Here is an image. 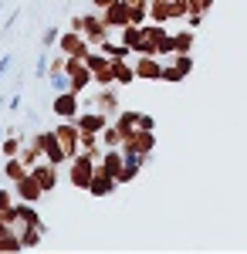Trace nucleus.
Segmentation results:
<instances>
[{"instance_id":"obj_1","label":"nucleus","mask_w":247,"mask_h":254,"mask_svg":"<svg viewBox=\"0 0 247 254\" xmlns=\"http://www.w3.org/2000/svg\"><path fill=\"white\" fill-rule=\"evenodd\" d=\"M135 55H173V34L166 31V24H142V41Z\"/></svg>"},{"instance_id":"obj_2","label":"nucleus","mask_w":247,"mask_h":254,"mask_svg":"<svg viewBox=\"0 0 247 254\" xmlns=\"http://www.w3.org/2000/svg\"><path fill=\"white\" fill-rule=\"evenodd\" d=\"M98 170V159L88 156V153H75L71 156V187H78V190H88L92 187V176H95Z\"/></svg>"},{"instance_id":"obj_3","label":"nucleus","mask_w":247,"mask_h":254,"mask_svg":"<svg viewBox=\"0 0 247 254\" xmlns=\"http://www.w3.org/2000/svg\"><path fill=\"white\" fill-rule=\"evenodd\" d=\"M85 64L92 68V78H95L98 85H112L115 81L112 78V58H109L102 48H98V51H88V55H85Z\"/></svg>"},{"instance_id":"obj_4","label":"nucleus","mask_w":247,"mask_h":254,"mask_svg":"<svg viewBox=\"0 0 247 254\" xmlns=\"http://www.w3.org/2000/svg\"><path fill=\"white\" fill-rule=\"evenodd\" d=\"M85 109H98V112H105L109 119H115L122 112V109H119V95H115L112 85H102L95 98H85Z\"/></svg>"},{"instance_id":"obj_5","label":"nucleus","mask_w":247,"mask_h":254,"mask_svg":"<svg viewBox=\"0 0 247 254\" xmlns=\"http://www.w3.org/2000/svg\"><path fill=\"white\" fill-rule=\"evenodd\" d=\"M64 71H68V78H71V92H78V95L95 81L92 78V68L85 64V58H68L64 61Z\"/></svg>"},{"instance_id":"obj_6","label":"nucleus","mask_w":247,"mask_h":254,"mask_svg":"<svg viewBox=\"0 0 247 254\" xmlns=\"http://www.w3.org/2000/svg\"><path fill=\"white\" fill-rule=\"evenodd\" d=\"M34 142H38V149L44 153V159H51V163H64V159H68V153H64V146H61V139H58L55 129L38 132V136H34Z\"/></svg>"},{"instance_id":"obj_7","label":"nucleus","mask_w":247,"mask_h":254,"mask_svg":"<svg viewBox=\"0 0 247 254\" xmlns=\"http://www.w3.org/2000/svg\"><path fill=\"white\" fill-rule=\"evenodd\" d=\"M152 146H156V129H135L132 136L122 142V153H139V156L149 159Z\"/></svg>"},{"instance_id":"obj_8","label":"nucleus","mask_w":247,"mask_h":254,"mask_svg":"<svg viewBox=\"0 0 247 254\" xmlns=\"http://www.w3.org/2000/svg\"><path fill=\"white\" fill-rule=\"evenodd\" d=\"M58 139H61V146H64V153H68V159L75 156L78 149H81V129L75 126V119H64L61 126L55 129Z\"/></svg>"},{"instance_id":"obj_9","label":"nucleus","mask_w":247,"mask_h":254,"mask_svg":"<svg viewBox=\"0 0 247 254\" xmlns=\"http://www.w3.org/2000/svg\"><path fill=\"white\" fill-rule=\"evenodd\" d=\"M75 126L81 132H102L105 126H112V119L105 116V112H98V109H81L75 116Z\"/></svg>"},{"instance_id":"obj_10","label":"nucleus","mask_w":247,"mask_h":254,"mask_svg":"<svg viewBox=\"0 0 247 254\" xmlns=\"http://www.w3.org/2000/svg\"><path fill=\"white\" fill-rule=\"evenodd\" d=\"M58 48H61V55H68V58H85L88 51H92V44L75 34V31H64L61 38H58Z\"/></svg>"},{"instance_id":"obj_11","label":"nucleus","mask_w":247,"mask_h":254,"mask_svg":"<svg viewBox=\"0 0 247 254\" xmlns=\"http://www.w3.org/2000/svg\"><path fill=\"white\" fill-rule=\"evenodd\" d=\"M135 78H149V81H163V64L156 55H135L132 58Z\"/></svg>"},{"instance_id":"obj_12","label":"nucleus","mask_w":247,"mask_h":254,"mask_svg":"<svg viewBox=\"0 0 247 254\" xmlns=\"http://www.w3.org/2000/svg\"><path fill=\"white\" fill-rule=\"evenodd\" d=\"M31 173H34V180L41 183V190H44V193H51V190L58 187V163H51V159L34 163V166H31Z\"/></svg>"},{"instance_id":"obj_13","label":"nucleus","mask_w":247,"mask_h":254,"mask_svg":"<svg viewBox=\"0 0 247 254\" xmlns=\"http://www.w3.org/2000/svg\"><path fill=\"white\" fill-rule=\"evenodd\" d=\"M51 109H55V116H61V119H75L78 112H81V95H78V92H58Z\"/></svg>"},{"instance_id":"obj_14","label":"nucleus","mask_w":247,"mask_h":254,"mask_svg":"<svg viewBox=\"0 0 247 254\" xmlns=\"http://www.w3.org/2000/svg\"><path fill=\"white\" fill-rule=\"evenodd\" d=\"M102 20H105L109 27H125V24H132V17H129V3H125V0H112V3L102 10Z\"/></svg>"},{"instance_id":"obj_15","label":"nucleus","mask_w":247,"mask_h":254,"mask_svg":"<svg viewBox=\"0 0 247 254\" xmlns=\"http://www.w3.org/2000/svg\"><path fill=\"white\" fill-rule=\"evenodd\" d=\"M81 38L88 41L92 48H98L102 41L109 38V24H105V20H98L95 14H85V31H81Z\"/></svg>"},{"instance_id":"obj_16","label":"nucleus","mask_w":247,"mask_h":254,"mask_svg":"<svg viewBox=\"0 0 247 254\" xmlns=\"http://www.w3.org/2000/svg\"><path fill=\"white\" fill-rule=\"evenodd\" d=\"M14 193H17V200H24V203H38L44 190H41V183L34 180V173H27L14 183Z\"/></svg>"},{"instance_id":"obj_17","label":"nucleus","mask_w":247,"mask_h":254,"mask_svg":"<svg viewBox=\"0 0 247 254\" xmlns=\"http://www.w3.org/2000/svg\"><path fill=\"white\" fill-rule=\"evenodd\" d=\"M115 187H119V180L98 166L95 176H92V187H88V193H92V196H109V193H115Z\"/></svg>"},{"instance_id":"obj_18","label":"nucleus","mask_w":247,"mask_h":254,"mask_svg":"<svg viewBox=\"0 0 247 254\" xmlns=\"http://www.w3.org/2000/svg\"><path fill=\"white\" fill-rule=\"evenodd\" d=\"M64 61H68V55L51 61V88H55V92H71V78H68V71H64Z\"/></svg>"},{"instance_id":"obj_19","label":"nucleus","mask_w":247,"mask_h":254,"mask_svg":"<svg viewBox=\"0 0 247 254\" xmlns=\"http://www.w3.org/2000/svg\"><path fill=\"white\" fill-rule=\"evenodd\" d=\"M112 126L119 129V136H122V142H125V139L139 129V112H119V116L112 119Z\"/></svg>"},{"instance_id":"obj_20","label":"nucleus","mask_w":247,"mask_h":254,"mask_svg":"<svg viewBox=\"0 0 247 254\" xmlns=\"http://www.w3.org/2000/svg\"><path fill=\"white\" fill-rule=\"evenodd\" d=\"M112 78L115 85H129V81H135V68L129 58H112Z\"/></svg>"},{"instance_id":"obj_21","label":"nucleus","mask_w":247,"mask_h":254,"mask_svg":"<svg viewBox=\"0 0 247 254\" xmlns=\"http://www.w3.org/2000/svg\"><path fill=\"white\" fill-rule=\"evenodd\" d=\"M122 163H125V156H122V146H115V149H105V153H102V159H98V166H102L105 173H112V176H119Z\"/></svg>"},{"instance_id":"obj_22","label":"nucleus","mask_w":247,"mask_h":254,"mask_svg":"<svg viewBox=\"0 0 247 254\" xmlns=\"http://www.w3.org/2000/svg\"><path fill=\"white\" fill-rule=\"evenodd\" d=\"M44 231H48L44 224H27V227H20L17 234H20V244H24V251H27V248H38V244H41V234H44Z\"/></svg>"},{"instance_id":"obj_23","label":"nucleus","mask_w":247,"mask_h":254,"mask_svg":"<svg viewBox=\"0 0 247 254\" xmlns=\"http://www.w3.org/2000/svg\"><path fill=\"white\" fill-rule=\"evenodd\" d=\"M27 173H31V170H27V163H24L20 156H7V163H3V176H7L10 183H17L20 176H27Z\"/></svg>"},{"instance_id":"obj_24","label":"nucleus","mask_w":247,"mask_h":254,"mask_svg":"<svg viewBox=\"0 0 247 254\" xmlns=\"http://www.w3.org/2000/svg\"><path fill=\"white\" fill-rule=\"evenodd\" d=\"M190 48H193V27L173 34V55H190Z\"/></svg>"},{"instance_id":"obj_25","label":"nucleus","mask_w":247,"mask_h":254,"mask_svg":"<svg viewBox=\"0 0 247 254\" xmlns=\"http://www.w3.org/2000/svg\"><path fill=\"white\" fill-rule=\"evenodd\" d=\"M125 3H129L132 24H146V20H149V0H125Z\"/></svg>"},{"instance_id":"obj_26","label":"nucleus","mask_w":247,"mask_h":254,"mask_svg":"<svg viewBox=\"0 0 247 254\" xmlns=\"http://www.w3.org/2000/svg\"><path fill=\"white\" fill-rule=\"evenodd\" d=\"M139 41H142V24H125V27H122V44L135 51Z\"/></svg>"},{"instance_id":"obj_27","label":"nucleus","mask_w":247,"mask_h":254,"mask_svg":"<svg viewBox=\"0 0 247 254\" xmlns=\"http://www.w3.org/2000/svg\"><path fill=\"white\" fill-rule=\"evenodd\" d=\"M7 132H10V136L3 139V156H17V153H20V146H24V136L17 139V129H14V126H10Z\"/></svg>"},{"instance_id":"obj_28","label":"nucleus","mask_w":247,"mask_h":254,"mask_svg":"<svg viewBox=\"0 0 247 254\" xmlns=\"http://www.w3.org/2000/svg\"><path fill=\"white\" fill-rule=\"evenodd\" d=\"M98 48H102V51H105L109 58H129V55H132V48H125V44H112V41H109V38L102 41Z\"/></svg>"},{"instance_id":"obj_29","label":"nucleus","mask_w":247,"mask_h":254,"mask_svg":"<svg viewBox=\"0 0 247 254\" xmlns=\"http://www.w3.org/2000/svg\"><path fill=\"white\" fill-rule=\"evenodd\" d=\"M186 75L176 68V64H163V81H183Z\"/></svg>"},{"instance_id":"obj_30","label":"nucleus","mask_w":247,"mask_h":254,"mask_svg":"<svg viewBox=\"0 0 247 254\" xmlns=\"http://www.w3.org/2000/svg\"><path fill=\"white\" fill-rule=\"evenodd\" d=\"M14 203H17V193H10V190H0V214H7Z\"/></svg>"},{"instance_id":"obj_31","label":"nucleus","mask_w":247,"mask_h":254,"mask_svg":"<svg viewBox=\"0 0 247 254\" xmlns=\"http://www.w3.org/2000/svg\"><path fill=\"white\" fill-rule=\"evenodd\" d=\"M186 7H190V14H207L213 7V0H186Z\"/></svg>"},{"instance_id":"obj_32","label":"nucleus","mask_w":247,"mask_h":254,"mask_svg":"<svg viewBox=\"0 0 247 254\" xmlns=\"http://www.w3.org/2000/svg\"><path fill=\"white\" fill-rule=\"evenodd\" d=\"M173 64H176L183 75H190V71H193V58H190V55H176V61H173Z\"/></svg>"},{"instance_id":"obj_33","label":"nucleus","mask_w":247,"mask_h":254,"mask_svg":"<svg viewBox=\"0 0 247 254\" xmlns=\"http://www.w3.org/2000/svg\"><path fill=\"white\" fill-rule=\"evenodd\" d=\"M58 38H61V34H58L55 27H48V31H44V38H41V44H44V48H51V44H58Z\"/></svg>"},{"instance_id":"obj_34","label":"nucleus","mask_w":247,"mask_h":254,"mask_svg":"<svg viewBox=\"0 0 247 254\" xmlns=\"http://www.w3.org/2000/svg\"><path fill=\"white\" fill-rule=\"evenodd\" d=\"M48 68H51V64H48V51H41V55H38V64H34V75H44Z\"/></svg>"},{"instance_id":"obj_35","label":"nucleus","mask_w":247,"mask_h":254,"mask_svg":"<svg viewBox=\"0 0 247 254\" xmlns=\"http://www.w3.org/2000/svg\"><path fill=\"white\" fill-rule=\"evenodd\" d=\"M14 20H20V10H14V14H10V17L3 20V27H0V34H7V31H10V27H14Z\"/></svg>"},{"instance_id":"obj_36","label":"nucleus","mask_w":247,"mask_h":254,"mask_svg":"<svg viewBox=\"0 0 247 254\" xmlns=\"http://www.w3.org/2000/svg\"><path fill=\"white\" fill-rule=\"evenodd\" d=\"M10 64H14V55H3V58H0V78L7 75V68H10Z\"/></svg>"},{"instance_id":"obj_37","label":"nucleus","mask_w":247,"mask_h":254,"mask_svg":"<svg viewBox=\"0 0 247 254\" xmlns=\"http://www.w3.org/2000/svg\"><path fill=\"white\" fill-rule=\"evenodd\" d=\"M186 24H190L193 31H196V27H200V24H203V14H186Z\"/></svg>"},{"instance_id":"obj_38","label":"nucleus","mask_w":247,"mask_h":254,"mask_svg":"<svg viewBox=\"0 0 247 254\" xmlns=\"http://www.w3.org/2000/svg\"><path fill=\"white\" fill-rule=\"evenodd\" d=\"M68 31H75V34H81L85 31V17H71V27Z\"/></svg>"},{"instance_id":"obj_39","label":"nucleus","mask_w":247,"mask_h":254,"mask_svg":"<svg viewBox=\"0 0 247 254\" xmlns=\"http://www.w3.org/2000/svg\"><path fill=\"white\" fill-rule=\"evenodd\" d=\"M7 109H10V112H17V109H20V88L14 92V95H10V102H7Z\"/></svg>"},{"instance_id":"obj_40","label":"nucleus","mask_w":247,"mask_h":254,"mask_svg":"<svg viewBox=\"0 0 247 254\" xmlns=\"http://www.w3.org/2000/svg\"><path fill=\"white\" fill-rule=\"evenodd\" d=\"M109 3H112V0H92V7H95V10H105Z\"/></svg>"},{"instance_id":"obj_41","label":"nucleus","mask_w":247,"mask_h":254,"mask_svg":"<svg viewBox=\"0 0 247 254\" xmlns=\"http://www.w3.org/2000/svg\"><path fill=\"white\" fill-rule=\"evenodd\" d=\"M3 102H7V98H0V109H3Z\"/></svg>"},{"instance_id":"obj_42","label":"nucleus","mask_w":247,"mask_h":254,"mask_svg":"<svg viewBox=\"0 0 247 254\" xmlns=\"http://www.w3.org/2000/svg\"><path fill=\"white\" fill-rule=\"evenodd\" d=\"M0 146H3V132H0Z\"/></svg>"}]
</instances>
